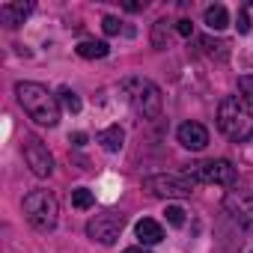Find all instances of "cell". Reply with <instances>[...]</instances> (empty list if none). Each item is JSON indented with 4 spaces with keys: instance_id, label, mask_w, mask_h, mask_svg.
<instances>
[{
    "instance_id": "cell-26",
    "label": "cell",
    "mask_w": 253,
    "mask_h": 253,
    "mask_svg": "<svg viewBox=\"0 0 253 253\" xmlns=\"http://www.w3.org/2000/svg\"><path fill=\"white\" fill-rule=\"evenodd\" d=\"M72 140H75V146H84V143H86V134H81V131H78Z\"/></svg>"
},
{
    "instance_id": "cell-23",
    "label": "cell",
    "mask_w": 253,
    "mask_h": 253,
    "mask_svg": "<svg viewBox=\"0 0 253 253\" xmlns=\"http://www.w3.org/2000/svg\"><path fill=\"white\" fill-rule=\"evenodd\" d=\"M238 33H250V18H247L244 12L238 15Z\"/></svg>"
},
{
    "instance_id": "cell-1",
    "label": "cell",
    "mask_w": 253,
    "mask_h": 253,
    "mask_svg": "<svg viewBox=\"0 0 253 253\" xmlns=\"http://www.w3.org/2000/svg\"><path fill=\"white\" fill-rule=\"evenodd\" d=\"M15 95H18V104L24 107V113L36 122V125H54L60 122V101L54 92H48V86L36 84V81H18L15 84Z\"/></svg>"
},
{
    "instance_id": "cell-5",
    "label": "cell",
    "mask_w": 253,
    "mask_h": 253,
    "mask_svg": "<svg viewBox=\"0 0 253 253\" xmlns=\"http://www.w3.org/2000/svg\"><path fill=\"white\" fill-rule=\"evenodd\" d=\"M191 182H206V185H235V167L226 158H211V161H200L191 164L185 173Z\"/></svg>"
},
{
    "instance_id": "cell-18",
    "label": "cell",
    "mask_w": 253,
    "mask_h": 253,
    "mask_svg": "<svg viewBox=\"0 0 253 253\" xmlns=\"http://www.w3.org/2000/svg\"><path fill=\"white\" fill-rule=\"evenodd\" d=\"M60 101H63V107H66V110L81 113V98H78V92H72L69 86H63V89H60Z\"/></svg>"
},
{
    "instance_id": "cell-21",
    "label": "cell",
    "mask_w": 253,
    "mask_h": 253,
    "mask_svg": "<svg viewBox=\"0 0 253 253\" xmlns=\"http://www.w3.org/2000/svg\"><path fill=\"white\" fill-rule=\"evenodd\" d=\"M238 89H241V95L253 98V75H241L238 78Z\"/></svg>"
},
{
    "instance_id": "cell-7",
    "label": "cell",
    "mask_w": 253,
    "mask_h": 253,
    "mask_svg": "<svg viewBox=\"0 0 253 253\" xmlns=\"http://www.w3.org/2000/svg\"><path fill=\"white\" fill-rule=\"evenodd\" d=\"M125 226V214H116V211H101L95 214L89 223H86V235L98 244H116L119 232Z\"/></svg>"
},
{
    "instance_id": "cell-19",
    "label": "cell",
    "mask_w": 253,
    "mask_h": 253,
    "mask_svg": "<svg viewBox=\"0 0 253 253\" xmlns=\"http://www.w3.org/2000/svg\"><path fill=\"white\" fill-rule=\"evenodd\" d=\"M167 223H173V226H182L185 223V209L182 206H167Z\"/></svg>"
},
{
    "instance_id": "cell-3",
    "label": "cell",
    "mask_w": 253,
    "mask_h": 253,
    "mask_svg": "<svg viewBox=\"0 0 253 253\" xmlns=\"http://www.w3.org/2000/svg\"><path fill=\"white\" fill-rule=\"evenodd\" d=\"M122 89H125V95H128L131 107H134L143 119H158V116H161L164 98H161V89H158L149 78H125V81H122Z\"/></svg>"
},
{
    "instance_id": "cell-11",
    "label": "cell",
    "mask_w": 253,
    "mask_h": 253,
    "mask_svg": "<svg viewBox=\"0 0 253 253\" xmlns=\"http://www.w3.org/2000/svg\"><path fill=\"white\" fill-rule=\"evenodd\" d=\"M33 12V3H3L0 6V21L6 27H18L24 24V18Z\"/></svg>"
},
{
    "instance_id": "cell-22",
    "label": "cell",
    "mask_w": 253,
    "mask_h": 253,
    "mask_svg": "<svg viewBox=\"0 0 253 253\" xmlns=\"http://www.w3.org/2000/svg\"><path fill=\"white\" fill-rule=\"evenodd\" d=\"M176 33L179 36H194V24L188 18H182V21H176Z\"/></svg>"
},
{
    "instance_id": "cell-17",
    "label": "cell",
    "mask_w": 253,
    "mask_h": 253,
    "mask_svg": "<svg viewBox=\"0 0 253 253\" xmlns=\"http://www.w3.org/2000/svg\"><path fill=\"white\" fill-rule=\"evenodd\" d=\"M72 206L81 209V211H86V209L95 206V194H92L89 188H75V191H72Z\"/></svg>"
},
{
    "instance_id": "cell-6",
    "label": "cell",
    "mask_w": 253,
    "mask_h": 253,
    "mask_svg": "<svg viewBox=\"0 0 253 253\" xmlns=\"http://www.w3.org/2000/svg\"><path fill=\"white\" fill-rule=\"evenodd\" d=\"M146 191L158 194V197H191L197 182H191L188 176H173V173H155V176H146Z\"/></svg>"
},
{
    "instance_id": "cell-14",
    "label": "cell",
    "mask_w": 253,
    "mask_h": 253,
    "mask_svg": "<svg viewBox=\"0 0 253 253\" xmlns=\"http://www.w3.org/2000/svg\"><path fill=\"white\" fill-rule=\"evenodd\" d=\"M226 24H229V12H226V6L214 3V6L206 9V27H209V30H223Z\"/></svg>"
},
{
    "instance_id": "cell-12",
    "label": "cell",
    "mask_w": 253,
    "mask_h": 253,
    "mask_svg": "<svg viewBox=\"0 0 253 253\" xmlns=\"http://www.w3.org/2000/svg\"><path fill=\"white\" fill-rule=\"evenodd\" d=\"M134 232H137L140 244H158V241H164V229H161V223L152 220V217L137 220V223H134Z\"/></svg>"
},
{
    "instance_id": "cell-25",
    "label": "cell",
    "mask_w": 253,
    "mask_h": 253,
    "mask_svg": "<svg viewBox=\"0 0 253 253\" xmlns=\"http://www.w3.org/2000/svg\"><path fill=\"white\" fill-rule=\"evenodd\" d=\"M122 253H152V250H146V247H125Z\"/></svg>"
},
{
    "instance_id": "cell-24",
    "label": "cell",
    "mask_w": 253,
    "mask_h": 253,
    "mask_svg": "<svg viewBox=\"0 0 253 253\" xmlns=\"http://www.w3.org/2000/svg\"><path fill=\"white\" fill-rule=\"evenodd\" d=\"M125 9H128V12H140V9H146V3H125Z\"/></svg>"
},
{
    "instance_id": "cell-8",
    "label": "cell",
    "mask_w": 253,
    "mask_h": 253,
    "mask_svg": "<svg viewBox=\"0 0 253 253\" xmlns=\"http://www.w3.org/2000/svg\"><path fill=\"white\" fill-rule=\"evenodd\" d=\"M24 161H27L30 173L39 176V179H45V176L54 173V158H51L48 146L36 134H24Z\"/></svg>"
},
{
    "instance_id": "cell-10",
    "label": "cell",
    "mask_w": 253,
    "mask_h": 253,
    "mask_svg": "<svg viewBox=\"0 0 253 253\" xmlns=\"http://www.w3.org/2000/svg\"><path fill=\"white\" fill-rule=\"evenodd\" d=\"M176 137H179V143H182L185 149H191V152H203V149L209 146V128H206L203 122H182L179 131H176Z\"/></svg>"
},
{
    "instance_id": "cell-9",
    "label": "cell",
    "mask_w": 253,
    "mask_h": 253,
    "mask_svg": "<svg viewBox=\"0 0 253 253\" xmlns=\"http://www.w3.org/2000/svg\"><path fill=\"white\" fill-rule=\"evenodd\" d=\"M223 209L238 226L253 229V191H229L223 197Z\"/></svg>"
},
{
    "instance_id": "cell-4",
    "label": "cell",
    "mask_w": 253,
    "mask_h": 253,
    "mask_svg": "<svg viewBox=\"0 0 253 253\" xmlns=\"http://www.w3.org/2000/svg\"><path fill=\"white\" fill-rule=\"evenodd\" d=\"M24 217L30 220V226H36L39 232H48L57 226V217H60V206H57V197L51 191H30L24 197Z\"/></svg>"
},
{
    "instance_id": "cell-2",
    "label": "cell",
    "mask_w": 253,
    "mask_h": 253,
    "mask_svg": "<svg viewBox=\"0 0 253 253\" xmlns=\"http://www.w3.org/2000/svg\"><path fill=\"white\" fill-rule=\"evenodd\" d=\"M217 128L232 140L244 143L253 137V98L247 95H226L217 107Z\"/></svg>"
},
{
    "instance_id": "cell-20",
    "label": "cell",
    "mask_w": 253,
    "mask_h": 253,
    "mask_svg": "<svg viewBox=\"0 0 253 253\" xmlns=\"http://www.w3.org/2000/svg\"><path fill=\"white\" fill-rule=\"evenodd\" d=\"M101 27H104V33H107V36H116L122 24H119V18H113V15H104V18H101Z\"/></svg>"
},
{
    "instance_id": "cell-15",
    "label": "cell",
    "mask_w": 253,
    "mask_h": 253,
    "mask_svg": "<svg viewBox=\"0 0 253 253\" xmlns=\"http://www.w3.org/2000/svg\"><path fill=\"white\" fill-rule=\"evenodd\" d=\"M78 54L84 60H104L110 54V48H107V42H81L78 45Z\"/></svg>"
},
{
    "instance_id": "cell-13",
    "label": "cell",
    "mask_w": 253,
    "mask_h": 253,
    "mask_svg": "<svg viewBox=\"0 0 253 253\" xmlns=\"http://www.w3.org/2000/svg\"><path fill=\"white\" fill-rule=\"evenodd\" d=\"M98 143H101L104 152H119L122 143H125V131L119 128V125H110V128H104V131L98 134Z\"/></svg>"
},
{
    "instance_id": "cell-16",
    "label": "cell",
    "mask_w": 253,
    "mask_h": 253,
    "mask_svg": "<svg viewBox=\"0 0 253 253\" xmlns=\"http://www.w3.org/2000/svg\"><path fill=\"white\" fill-rule=\"evenodd\" d=\"M152 48H158V51H164V48H170V21H155L152 24Z\"/></svg>"
}]
</instances>
